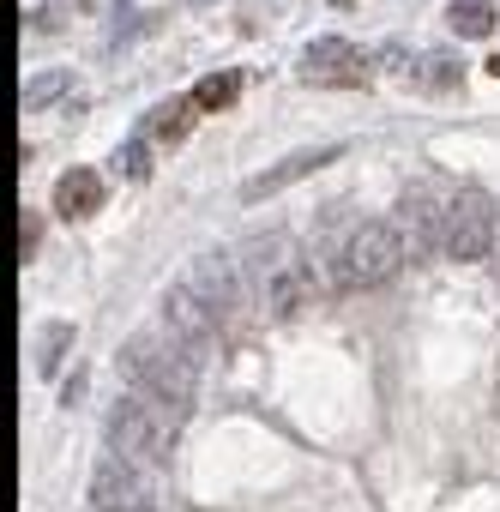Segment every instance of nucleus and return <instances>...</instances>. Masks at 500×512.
Returning <instances> with one entry per match:
<instances>
[{
	"label": "nucleus",
	"mask_w": 500,
	"mask_h": 512,
	"mask_svg": "<svg viewBox=\"0 0 500 512\" xmlns=\"http://www.w3.org/2000/svg\"><path fill=\"white\" fill-rule=\"evenodd\" d=\"M73 91V73H37L31 85H25V115H37V109H49L55 97H67Z\"/></svg>",
	"instance_id": "16"
},
{
	"label": "nucleus",
	"mask_w": 500,
	"mask_h": 512,
	"mask_svg": "<svg viewBox=\"0 0 500 512\" xmlns=\"http://www.w3.org/2000/svg\"><path fill=\"white\" fill-rule=\"evenodd\" d=\"M67 350H73V326H67V320L43 326V338H37V374H61Z\"/></svg>",
	"instance_id": "14"
},
{
	"label": "nucleus",
	"mask_w": 500,
	"mask_h": 512,
	"mask_svg": "<svg viewBox=\"0 0 500 512\" xmlns=\"http://www.w3.org/2000/svg\"><path fill=\"white\" fill-rule=\"evenodd\" d=\"M91 512H157V482L145 476V464L103 452L91 470Z\"/></svg>",
	"instance_id": "4"
},
{
	"label": "nucleus",
	"mask_w": 500,
	"mask_h": 512,
	"mask_svg": "<svg viewBox=\"0 0 500 512\" xmlns=\"http://www.w3.org/2000/svg\"><path fill=\"white\" fill-rule=\"evenodd\" d=\"M115 169H121L127 181H145V175H151V139H127V145L115 151Z\"/></svg>",
	"instance_id": "18"
},
{
	"label": "nucleus",
	"mask_w": 500,
	"mask_h": 512,
	"mask_svg": "<svg viewBox=\"0 0 500 512\" xmlns=\"http://www.w3.org/2000/svg\"><path fill=\"white\" fill-rule=\"evenodd\" d=\"M344 157V145H314V151H290L278 169H266V175H254L241 187V199H266V193H284L290 181H302V175H314V169H326V163H338Z\"/></svg>",
	"instance_id": "10"
},
{
	"label": "nucleus",
	"mask_w": 500,
	"mask_h": 512,
	"mask_svg": "<svg viewBox=\"0 0 500 512\" xmlns=\"http://www.w3.org/2000/svg\"><path fill=\"white\" fill-rule=\"evenodd\" d=\"M488 73H494V79H500V55H494V61H488Z\"/></svg>",
	"instance_id": "20"
},
{
	"label": "nucleus",
	"mask_w": 500,
	"mask_h": 512,
	"mask_svg": "<svg viewBox=\"0 0 500 512\" xmlns=\"http://www.w3.org/2000/svg\"><path fill=\"white\" fill-rule=\"evenodd\" d=\"M193 109H199L193 97H169V103H157V109H151V139H169V145L187 139V133H193Z\"/></svg>",
	"instance_id": "12"
},
{
	"label": "nucleus",
	"mask_w": 500,
	"mask_h": 512,
	"mask_svg": "<svg viewBox=\"0 0 500 512\" xmlns=\"http://www.w3.org/2000/svg\"><path fill=\"white\" fill-rule=\"evenodd\" d=\"M392 223H398V235L410 247V260H434V253H446V205H434L428 193H410Z\"/></svg>",
	"instance_id": "6"
},
{
	"label": "nucleus",
	"mask_w": 500,
	"mask_h": 512,
	"mask_svg": "<svg viewBox=\"0 0 500 512\" xmlns=\"http://www.w3.org/2000/svg\"><path fill=\"white\" fill-rule=\"evenodd\" d=\"M296 73L308 85H368V55L344 37H314L296 61Z\"/></svg>",
	"instance_id": "5"
},
{
	"label": "nucleus",
	"mask_w": 500,
	"mask_h": 512,
	"mask_svg": "<svg viewBox=\"0 0 500 512\" xmlns=\"http://www.w3.org/2000/svg\"><path fill=\"white\" fill-rule=\"evenodd\" d=\"M235 91H241V79H235V73H211V79H199V85H193V103H199V109H229V103H235Z\"/></svg>",
	"instance_id": "17"
},
{
	"label": "nucleus",
	"mask_w": 500,
	"mask_h": 512,
	"mask_svg": "<svg viewBox=\"0 0 500 512\" xmlns=\"http://www.w3.org/2000/svg\"><path fill=\"white\" fill-rule=\"evenodd\" d=\"M169 440H175V422L157 404H145L133 392L115 398V410L103 422V452H121L133 464H157V458H169Z\"/></svg>",
	"instance_id": "2"
},
{
	"label": "nucleus",
	"mask_w": 500,
	"mask_h": 512,
	"mask_svg": "<svg viewBox=\"0 0 500 512\" xmlns=\"http://www.w3.org/2000/svg\"><path fill=\"white\" fill-rule=\"evenodd\" d=\"M163 332H175V338H181V344H193V350L217 332V314L199 302V290H193L187 278H175V284L163 290Z\"/></svg>",
	"instance_id": "8"
},
{
	"label": "nucleus",
	"mask_w": 500,
	"mask_h": 512,
	"mask_svg": "<svg viewBox=\"0 0 500 512\" xmlns=\"http://www.w3.org/2000/svg\"><path fill=\"white\" fill-rule=\"evenodd\" d=\"M494 241H500V205L488 193L446 199V260L476 266V260H488V253H494Z\"/></svg>",
	"instance_id": "3"
},
{
	"label": "nucleus",
	"mask_w": 500,
	"mask_h": 512,
	"mask_svg": "<svg viewBox=\"0 0 500 512\" xmlns=\"http://www.w3.org/2000/svg\"><path fill=\"white\" fill-rule=\"evenodd\" d=\"M55 211H61L67 223L97 217V211H103V175H97V169H67V175L55 181Z\"/></svg>",
	"instance_id": "11"
},
{
	"label": "nucleus",
	"mask_w": 500,
	"mask_h": 512,
	"mask_svg": "<svg viewBox=\"0 0 500 512\" xmlns=\"http://www.w3.org/2000/svg\"><path fill=\"white\" fill-rule=\"evenodd\" d=\"M193 290H199V302L217 314V320H229L235 314V302H241V290H235V266L223 260V253H199V260L181 272Z\"/></svg>",
	"instance_id": "9"
},
{
	"label": "nucleus",
	"mask_w": 500,
	"mask_h": 512,
	"mask_svg": "<svg viewBox=\"0 0 500 512\" xmlns=\"http://www.w3.org/2000/svg\"><path fill=\"white\" fill-rule=\"evenodd\" d=\"M260 302H266V320H296L314 302V272L302 260H272L266 284H260Z\"/></svg>",
	"instance_id": "7"
},
{
	"label": "nucleus",
	"mask_w": 500,
	"mask_h": 512,
	"mask_svg": "<svg viewBox=\"0 0 500 512\" xmlns=\"http://www.w3.org/2000/svg\"><path fill=\"white\" fill-rule=\"evenodd\" d=\"M404 79H416V85H428V91H452V85H458V61H446V55H422V61L404 67Z\"/></svg>",
	"instance_id": "15"
},
{
	"label": "nucleus",
	"mask_w": 500,
	"mask_h": 512,
	"mask_svg": "<svg viewBox=\"0 0 500 512\" xmlns=\"http://www.w3.org/2000/svg\"><path fill=\"white\" fill-rule=\"evenodd\" d=\"M404 260H410V247H404L398 223H356L338 247V290H374V284L398 278Z\"/></svg>",
	"instance_id": "1"
},
{
	"label": "nucleus",
	"mask_w": 500,
	"mask_h": 512,
	"mask_svg": "<svg viewBox=\"0 0 500 512\" xmlns=\"http://www.w3.org/2000/svg\"><path fill=\"white\" fill-rule=\"evenodd\" d=\"M446 25L458 37H488L494 31V0H452L446 7Z\"/></svg>",
	"instance_id": "13"
},
{
	"label": "nucleus",
	"mask_w": 500,
	"mask_h": 512,
	"mask_svg": "<svg viewBox=\"0 0 500 512\" xmlns=\"http://www.w3.org/2000/svg\"><path fill=\"white\" fill-rule=\"evenodd\" d=\"M37 241H43V229H37V217H25V223H19V253H25V260L37 253Z\"/></svg>",
	"instance_id": "19"
}]
</instances>
